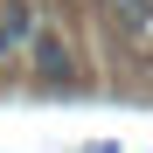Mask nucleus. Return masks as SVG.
Here are the masks:
<instances>
[{
  "mask_svg": "<svg viewBox=\"0 0 153 153\" xmlns=\"http://www.w3.org/2000/svg\"><path fill=\"white\" fill-rule=\"evenodd\" d=\"M28 63H35V76H42L49 91H70L76 84V49L63 35H28Z\"/></svg>",
  "mask_w": 153,
  "mask_h": 153,
  "instance_id": "obj_1",
  "label": "nucleus"
},
{
  "mask_svg": "<svg viewBox=\"0 0 153 153\" xmlns=\"http://www.w3.org/2000/svg\"><path fill=\"white\" fill-rule=\"evenodd\" d=\"M28 35H35V7L28 0H0V56H14Z\"/></svg>",
  "mask_w": 153,
  "mask_h": 153,
  "instance_id": "obj_2",
  "label": "nucleus"
}]
</instances>
